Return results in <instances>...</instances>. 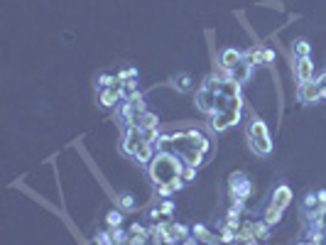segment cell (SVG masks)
<instances>
[{"label": "cell", "instance_id": "1", "mask_svg": "<svg viewBox=\"0 0 326 245\" xmlns=\"http://www.w3.org/2000/svg\"><path fill=\"white\" fill-rule=\"evenodd\" d=\"M181 172H184V162L174 152H167V150L155 152V157L147 165V174L155 181V187H159V184H172L174 179L181 177Z\"/></svg>", "mask_w": 326, "mask_h": 245}, {"label": "cell", "instance_id": "2", "mask_svg": "<svg viewBox=\"0 0 326 245\" xmlns=\"http://www.w3.org/2000/svg\"><path fill=\"white\" fill-rule=\"evenodd\" d=\"M246 137H248V147L255 152L258 157H270L272 155V137H270V130H268V125L262 118L258 115H253L250 122H248L246 128Z\"/></svg>", "mask_w": 326, "mask_h": 245}, {"label": "cell", "instance_id": "3", "mask_svg": "<svg viewBox=\"0 0 326 245\" xmlns=\"http://www.w3.org/2000/svg\"><path fill=\"white\" fill-rule=\"evenodd\" d=\"M228 194L231 199H243L248 201L253 194V181L246 172H231L228 174Z\"/></svg>", "mask_w": 326, "mask_h": 245}, {"label": "cell", "instance_id": "4", "mask_svg": "<svg viewBox=\"0 0 326 245\" xmlns=\"http://www.w3.org/2000/svg\"><path fill=\"white\" fill-rule=\"evenodd\" d=\"M142 145H145V133H142V128L128 125V128H125V135H123V145H120L123 155L135 159V155L142 150Z\"/></svg>", "mask_w": 326, "mask_h": 245}, {"label": "cell", "instance_id": "5", "mask_svg": "<svg viewBox=\"0 0 326 245\" xmlns=\"http://www.w3.org/2000/svg\"><path fill=\"white\" fill-rule=\"evenodd\" d=\"M240 113L243 111H218V113H211L209 115V125H211V130L216 133H226L228 128H233L240 122Z\"/></svg>", "mask_w": 326, "mask_h": 245}, {"label": "cell", "instance_id": "6", "mask_svg": "<svg viewBox=\"0 0 326 245\" xmlns=\"http://www.w3.org/2000/svg\"><path fill=\"white\" fill-rule=\"evenodd\" d=\"M123 100H125V93H123V84L120 81L115 86H111V89H98V103L103 108H115Z\"/></svg>", "mask_w": 326, "mask_h": 245}, {"label": "cell", "instance_id": "7", "mask_svg": "<svg viewBox=\"0 0 326 245\" xmlns=\"http://www.w3.org/2000/svg\"><path fill=\"white\" fill-rule=\"evenodd\" d=\"M294 78L299 81V86L304 84H312L316 78L314 74V62H312V56H304V59H294Z\"/></svg>", "mask_w": 326, "mask_h": 245}, {"label": "cell", "instance_id": "8", "mask_svg": "<svg viewBox=\"0 0 326 245\" xmlns=\"http://www.w3.org/2000/svg\"><path fill=\"white\" fill-rule=\"evenodd\" d=\"M292 201H294V191L287 187V184H280V187H275V191H272V196H270V203L272 206H277V209H290L292 206Z\"/></svg>", "mask_w": 326, "mask_h": 245}, {"label": "cell", "instance_id": "9", "mask_svg": "<svg viewBox=\"0 0 326 245\" xmlns=\"http://www.w3.org/2000/svg\"><path fill=\"white\" fill-rule=\"evenodd\" d=\"M194 100H196V108L209 118L211 113H216V93L214 91H206V89H199L196 91V96H194Z\"/></svg>", "mask_w": 326, "mask_h": 245}, {"label": "cell", "instance_id": "10", "mask_svg": "<svg viewBox=\"0 0 326 245\" xmlns=\"http://www.w3.org/2000/svg\"><path fill=\"white\" fill-rule=\"evenodd\" d=\"M297 96H299V100H302V103H319V100H324V91H321V86H319V81L314 78L312 84H304V86H299Z\"/></svg>", "mask_w": 326, "mask_h": 245}, {"label": "cell", "instance_id": "11", "mask_svg": "<svg viewBox=\"0 0 326 245\" xmlns=\"http://www.w3.org/2000/svg\"><path fill=\"white\" fill-rule=\"evenodd\" d=\"M191 235H194L201 245H221L218 233H214L211 228H206L203 223H194V226H191Z\"/></svg>", "mask_w": 326, "mask_h": 245}, {"label": "cell", "instance_id": "12", "mask_svg": "<svg viewBox=\"0 0 326 245\" xmlns=\"http://www.w3.org/2000/svg\"><path fill=\"white\" fill-rule=\"evenodd\" d=\"M240 62H243V52L236 49V47H226L223 52H221V56H218V67L223 69V71H231Z\"/></svg>", "mask_w": 326, "mask_h": 245}, {"label": "cell", "instance_id": "13", "mask_svg": "<svg viewBox=\"0 0 326 245\" xmlns=\"http://www.w3.org/2000/svg\"><path fill=\"white\" fill-rule=\"evenodd\" d=\"M250 74H253V64L243 59L240 64H236V67H233L231 71H228V78H233L236 84H240V86H243V84H246L248 78H250Z\"/></svg>", "mask_w": 326, "mask_h": 245}, {"label": "cell", "instance_id": "14", "mask_svg": "<svg viewBox=\"0 0 326 245\" xmlns=\"http://www.w3.org/2000/svg\"><path fill=\"white\" fill-rule=\"evenodd\" d=\"M187 135H189L191 145L196 147L199 152H203V155H209V150H211V142H209V137L201 133V130H194V128H189L187 130Z\"/></svg>", "mask_w": 326, "mask_h": 245}, {"label": "cell", "instance_id": "15", "mask_svg": "<svg viewBox=\"0 0 326 245\" xmlns=\"http://www.w3.org/2000/svg\"><path fill=\"white\" fill-rule=\"evenodd\" d=\"M179 159L184 162V165H189V167H196V169H199V167L203 165V159H206V155L191 147V150H187V152H181Z\"/></svg>", "mask_w": 326, "mask_h": 245}, {"label": "cell", "instance_id": "16", "mask_svg": "<svg viewBox=\"0 0 326 245\" xmlns=\"http://www.w3.org/2000/svg\"><path fill=\"white\" fill-rule=\"evenodd\" d=\"M282 209H277V206H272V203H268V206H265V211H262V221L268 223V226H270V228H275V226H277V223L282 221Z\"/></svg>", "mask_w": 326, "mask_h": 245}, {"label": "cell", "instance_id": "17", "mask_svg": "<svg viewBox=\"0 0 326 245\" xmlns=\"http://www.w3.org/2000/svg\"><path fill=\"white\" fill-rule=\"evenodd\" d=\"M292 54H294V59H304V56H312V45H309V39H304V37L294 39V42H292Z\"/></svg>", "mask_w": 326, "mask_h": 245}, {"label": "cell", "instance_id": "18", "mask_svg": "<svg viewBox=\"0 0 326 245\" xmlns=\"http://www.w3.org/2000/svg\"><path fill=\"white\" fill-rule=\"evenodd\" d=\"M137 128H142V130H150V128H159V115L152 111H145L135 122Z\"/></svg>", "mask_w": 326, "mask_h": 245}, {"label": "cell", "instance_id": "19", "mask_svg": "<svg viewBox=\"0 0 326 245\" xmlns=\"http://www.w3.org/2000/svg\"><path fill=\"white\" fill-rule=\"evenodd\" d=\"M243 59H246V62H250L253 67L265 64V59H262V47H248L246 52H243Z\"/></svg>", "mask_w": 326, "mask_h": 245}, {"label": "cell", "instance_id": "20", "mask_svg": "<svg viewBox=\"0 0 326 245\" xmlns=\"http://www.w3.org/2000/svg\"><path fill=\"white\" fill-rule=\"evenodd\" d=\"M236 231L233 228H228V226H218V240H221V245H236Z\"/></svg>", "mask_w": 326, "mask_h": 245}, {"label": "cell", "instance_id": "21", "mask_svg": "<svg viewBox=\"0 0 326 245\" xmlns=\"http://www.w3.org/2000/svg\"><path fill=\"white\" fill-rule=\"evenodd\" d=\"M253 228H255V238H258L260 243H262V240H270L272 228L265 221H262V218H260V221H253Z\"/></svg>", "mask_w": 326, "mask_h": 245}, {"label": "cell", "instance_id": "22", "mask_svg": "<svg viewBox=\"0 0 326 245\" xmlns=\"http://www.w3.org/2000/svg\"><path fill=\"white\" fill-rule=\"evenodd\" d=\"M321 203H319V196H316L314 191H309L307 196H304V201H302V213L307 216V213H312V211H316Z\"/></svg>", "mask_w": 326, "mask_h": 245}, {"label": "cell", "instance_id": "23", "mask_svg": "<svg viewBox=\"0 0 326 245\" xmlns=\"http://www.w3.org/2000/svg\"><path fill=\"white\" fill-rule=\"evenodd\" d=\"M108 231H111L113 245H128V238H130V233L125 231L123 226H120V228H108Z\"/></svg>", "mask_w": 326, "mask_h": 245}, {"label": "cell", "instance_id": "24", "mask_svg": "<svg viewBox=\"0 0 326 245\" xmlns=\"http://www.w3.org/2000/svg\"><path fill=\"white\" fill-rule=\"evenodd\" d=\"M118 209H120V211H133V209H135V196H133L130 191L120 194V196H118Z\"/></svg>", "mask_w": 326, "mask_h": 245}, {"label": "cell", "instance_id": "25", "mask_svg": "<svg viewBox=\"0 0 326 245\" xmlns=\"http://www.w3.org/2000/svg\"><path fill=\"white\" fill-rule=\"evenodd\" d=\"M123 211L120 209H113V211H108V216H106V223H108V228H120L123 226Z\"/></svg>", "mask_w": 326, "mask_h": 245}, {"label": "cell", "instance_id": "26", "mask_svg": "<svg viewBox=\"0 0 326 245\" xmlns=\"http://www.w3.org/2000/svg\"><path fill=\"white\" fill-rule=\"evenodd\" d=\"M174 84H177V89H179L181 93H187V91L194 89V78H191V74H179V76L174 78Z\"/></svg>", "mask_w": 326, "mask_h": 245}, {"label": "cell", "instance_id": "27", "mask_svg": "<svg viewBox=\"0 0 326 245\" xmlns=\"http://www.w3.org/2000/svg\"><path fill=\"white\" fill-rule=\"evenodd\" d=\"M115 84H118V76H111V74H101L98 81H96L98 89H111V86H115Z\"/></svg>", "mask_w": 326, "mask_h": 245}, {"label": "cell", "instance_id": "28", "mask_svg": "<svg viewBox=\"0 0 326 245\" xmlns=\"http://www.w3.org/2000/svg\"><path fill=\"white\" fill-rule=\"evenodd\" d=\"M157 206H159V211L165 213V218H172V213L177 211V206H174V201H169V199H162V201H159V203H157Z\"/></svg>", "mask_w": 326, "mask_h": 245}, {"label": "cell", "instance_id": "29", "mask_svg": "<svg viewBox=\"0 0 326 245\" xmlns=\"http://www.w3.org/2000/svg\"><path fill=\"white\" fill-rule=\"evenodd\" d=\"M172 194H177L172 184H159V187H157V196H159V199H172Z\"/></svg>", "mask_w": 326, "mask_h": 245}, {"label": "cell", "instance_id": "30", "mask_svg": "<svg viewBox=\"0 0 326 245\" xmlns=\"http://www.w3.org/2000/svg\"><path fill=\"white\" fill-rule=\"evenodd\" d=\"M196 172H199V169H196V167H189V165H184V172H181V179H184V181L189 184V181H194V179H196Z\"/></svg>", "mask_w": 326, "mask_h": 245}, {"label": "cell", "instance_id": "31", "mask_svg": "<svg viewBox=\"0 0 326 245\" xmlns=\"http://www.w3.org/2000/svg\"><path fill=\"white\" fill-rule=\"evenodd\" d=\"M128 78H137V69L135 67L125 69V71H120V74H118V81H120V84H125Z\"/></svg>", "mask_w": 326, "mask_h": 245}, {"label": "cell", "instance_id": "32", "mask_svg": "<svg viewBox=\"0 0 326 245\" xmlns=\"http://www.w3.org/2000/svg\"><path fill=\"white\" fill-rule=\"evenodd\" d=\"M128 233L130 235H147V226H142V223H133L130 228H128Z\"/></svg>", "mask_w": 326, "mask_h": 245}, {"label": "cell", "instance_id": "33", "mask_svg": "<svg viewBox=\"0 0 326 245\" xmlns=\"http://www.w3.org/2000/svg\"><path fill=\"white\" fill-rule=\"evenodd\" d=\"M128 245H150V238L147 235H130Z\"/></svg>", "mask_w": 326, "mask_h": 245}, {"label": "cell", "instance_id": "34", "mask_svg": "<svg viewBox=\"0 0 326 245\" xmlns=\"http://www.w3.org/2000/svg\"><path fill=\"white\" fill-rule=\"evenodd\" d=\"M275 49H270V47H262V59H265V64H272L275 62Z\"/></svg>", "mask_w": 326, "mask_h": 245}, {"label": "cell", "instance_id": "35", "mask_svg": "<svg viewBox=\"0 0 326 245\" xmlns=\"http://www.w3.org/2000/svg\"><path fill=\"white\" fill-rule=\"evenodd\" d=\"M103 243H113V240H111V231H103V233L96 235V245H103Z\"/></svg>", "mask_w": 326, "mask_h": 245}, {"label": "cell", "instance_id": "36", "mask_svg": "<svg viewBox=\"0 0 326 245\" xmlns=\"http://www.w3.org/2000/svg\"><path fill=\"white\" fill-rule=\"evenodd\" d=\"M172 187H174V191H181L184 187H187V181L179 177V179H174V181H172Z\"/></svg>", "mask_w": 326, "mask_h": 245}, {"label": "cell", "instance_id": "37", "mask_svg": "<svg viewBox=\"0 0 326 245\" xmlns=\"http://www.w3.org/2000/svg\"><path fill=\"white\" fill-rule=\"evenodd\" d=\"M316 196H319V203H326V189L316 191Z\"/></svg>", "mask_w": 326, "mask_h": 245}, {"label": "cell", "instance_id": "38", "mask_svg": "<svg viewBox=\"0 0 326 245\" xmlns=\"http://www.w3.org/2000/svg\"><path fill=\"white\" fill-rule=\"evenodd\" d=\"M321 206H324V221H326V203H321Z\"/></svg>", "mask_w": 326, "mask_h": 245}, {"label": "cell", "instance_id": "39", "mask_svg": "<svg viewBox=\"0 0 326 245\" xmlns=\"http://www.w3.org/2000/svg\"><path fill=\"white\" fill-rule=\"evenodd\" d=\"M199 245H201V243H199Z\"/></svg>", "mask_w": 326, "mask_h": 245}]
</instances>
